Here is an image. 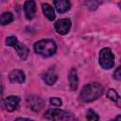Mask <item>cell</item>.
<instances>
[{"instance_id":"cell-1","label":"cell","mask_w":121,"mask_h":121,"mask_svg":"<svg viewBox=\"0 0 121 121\" xmlns=\"http://www.w3.org/2000/svg\"><path fill=\"white\" fill-rule=\"evenodd\" d=\"M103 94V87L97 82H91L83 86L80 91V98L84 102H91L98 97H100Z\"/></svg>"},{"instance_id":"cell-2","label":"cell","mask_w":121,"mask_h":121,"mask_svg":"<svg viewBox=\"0 0 121 121\" xmlns=\"http://www.w3.org/2000/svg\"><path fill=\"white\" fill-rule=\"evenodd\" d=\"M34 50L37 54H39L44 58H48V57L53 56L56 53L57 45L53 40L43 39V40H41V41H38L37 43H35Z\"/></svg>"},{"instance_id":"cell-3","label":"cell","mask_w":121,"mask_h":121,"mask_svg":"<svg viewBox=\"0 0 121 121\" xmlns=\"http://www.w3.org/2000/svg\"><path fill=\"white\" fill-rule=\"evenodd\" d=\"M6 43H7V45L11 46L16 50V52H17V54H18V56L20 57L21 60H26L29 50L25 44H22L15 36L8 37L7 40H6Z\"/></svg>"},{"instance_id":"cell-4","label":"cell","mask_w":121,"mask_h":121,"mask_svg":"<svg viewBox=\"0 0 121 121\" xmlns=\"http://www.w3.org/2000/svg\"><path fill=\"white\" fill-rule=\"evenodd\" d=\"M99 64L103 69H111L114 65V57L108 47L102 48L99 52Z\"/></svg>"},{"instance_id":"cell-5","label":"cell","mask_w":121,"mask_h":121,"mask_svg":"<svg viewBox=\"0 0 121 121\" xmlns=\"http://www.w3.org/2000/svg\"><path fill=\"white\" fill-rule=\"evenodd\" d=\"M43 118L48 120H68V119H71L72 117L70 113H68L63 110L50 109L44 112Z\"/></svg>"},{"instance_id":"cell-6","label":"cell","mask_w":121,"mask_h":121,"mask_svg":"<svg viewBox=\"0 0 121 121\" xmlns=\"http://www.w3.org/2000/svg\"><path fill=\"white\" fill-rule=\"evenodd\" d=\"M54 27H55V30L57 33H59L60 35H65L68 33V31L71 28V21L68 18L58 20L54 24Z\"/></svg>"},{"instance_id":"cell-7","label":"cell","mask_w":121,"mask_h":121,"mask_svg":"<svg viewBox=\"0 0 121 121\" xmlns=\"http://www.w3.org/2000/svg\"><path fill=\"white\" fill-rule=\"evenodd\" d=\"M26 103L34 112H40L43 108V100L38 95H29L26 98Z\"/></svg>"},{"instance_id":"cell-8","label":"cell","mask_w":121,"mask_h":121,"mask_svg":"<svg viewBox=\"0 0 121 121\" xmlns=\"http://www.w3.org/2000/svg\"><path fill=\"white\" fill-rule=\"evenodd\" d=\"M20 103V98L16 95H9L4 99V106L8 112L15 111Z\"/></svg>"},{"instance_id":"cell-9","label":"cell","mask_w":121,"mask_h":121,"mask_svg":"<svg viewBox=\"0 0 121 121\" xmlns=\"http://www.w3.org/2000/svg\"><path fill=\"white\" fill-rule=\"evenodd\" d=\"M36 3L34 0H26V3L24 4V11L26 19L31 20L34 18L36 14Z\"/></svg>"},{"instance_id":"cell-10","label":"cell","mask_w":121,"mask_h":121,"mask_svg":"<svg viewBox=\"0 0 121 121\" xmlns=\"http://www.w3.org/2000/svg\"><path fill=\"white\" fill-rule=\"evenodd\" d=\"M9 78L10 82H12V83H19V84L25 82V80H26V77H25L24 72L19 70V69L12 70L9 73Z\"/></svg>"},{"instance_id":"cell-11","label":"cell","mask_w":121,"mask_h":121,"mask_svg":"<svg viewBox=\"0 0 121 121\" xmlns=\"http://www.w3.org/2000/svg\"><path fill=\"white\" fill-rule=\"evenodd\" d=\"M43 80H44V82H45L46 84H48V85H53V84L57 81V79H58V74H57L55 68H53V67L49 68V69L43 74Z\"/></svg>"},{"instance_id":"cell-12","label":"cell","mask_w":121,"mask_h":121,"mask_svg":"<svg viewBox=\"0 0 121 121\" xmlns=\"http://www.w3.org/2000/svg\"><path fill=\"white\" fill-rule=\"evenodd\" d=\"M54 7L59 13H64L70 9L71 3L69 0H54Z\"/></svg>"},{"instance_id":"cell-13","label":"cell","mask_w":121,"mask_h":121,"mask_svg":"<svg viewBox=\"0 0 121 121\" xmlns=\"http://www.w3.org/2000/svg\"><path fill=\"white\" fill-rule=\"evenodd\" d=\"M78 72L76 68H72L69 72V85L72 91H75L78 88Z\"/></svg>"},{"instance_id":"cell-14","label":"cell","mask_w":121,"mask_h":121,"mask_svg":"<svg viewBox=\"0 0 121 121\" xmlns=\"http://www.w3.org/2000/svg\"><path fill=\"white\" fill-rule=\"evenodd\" d=\"M107 97L110 98L112 101L115 102L117 107L121 108V96H119V95L117 94V92L114 89H109L107 91Z\"/></svg>"},{"instance_id":"cell-15","label":"cell","mask_w":121,"mask_h":121,"mask_svg":"<svg viewBox=\"0 0 121 121\" xmlns=\"http://www.w3.org/2000/svg\"><path fill=\"white\" fill-rule=\"evenodd\" d=\"M42 9H43V14L45 15V17L50 20V21H53L55 19V11H54V9L49 5V4H43L42 6Z\"/></svg>"},{"instance_id":"cell-16","label":"cell","mask_w":121,"mask_h":121,"mask_svg":"<svg viewBox=\"0 0 121 121\" xmlns=\"http://www.w3.org/2000/svg\"><path fill=\"white\" fill-rule=\"evenodd\" d=\"M102 2L103 0H85V5L90 10H95Z\"/></svg>"},{"instance_id":"cell-17","label":"cell","mask_w":121,"mask_h":121,"mask_svg":"<svg viewBox=\"0 0 121 121\" xmlns=\"http://www.w3.org/2000/svg\"><path fill=\"white\" fill-rule=\"evenodd\" d=\"M13 21V15L11 12H4L2 15H1V25L5 26V25H8L9 23H11Z\"/></svg>"},{"instance_id":"cell-18","label":"cell","mask_w":121,"mask_h":121,"mask_svg":"<svg viewBox=\"0 0 121 121\" xmlns=\"http://www.w3.org/2000/svg\"><path fill=\"white\" fill-rule=\"evenodd\" d=\"M86 118H87L88 120H98V118H99V117H98L97 113H96L94 110L90 109V110H88V111H87Z\"/></svg>"},{"instance_id":"cell-19","label":"cell","mask_w":121,"mask_h":121,"mask_svg":"<svg viewBox=\"0 0 121 121\" xmlns=\"http://www.w3.org/2000/svg\"><path fill=\"white\" fill-rule=\"evenodd\" d=\"M50 104L53 106H60L62 104V101L59 97H51L50 98Z\"/></svg>"},{"instance_id":"cell-20","label":"cell","mask_w":121,"mask_h":121,"mask_svg":"<svg viewBox=\"0 0 121 121\" xmlns=\"http://www.w3.org/2000/svg\"><path fill=\"white\" fill-rule=\"evenodd\" d=\"M113 78L116 80H121V66H119L113 73Z\"/></svg>"},{"instance_id":"cell-21","label":"cell","mask_w":121,"mask_h":121,"mask_svg":"<svg viewBox=\"0 0 121 121\" xmlns=\"http://www.w3.org/2000/svg\"><path fill=\"white\" fill-rule=\"evenodd\" d=\"M17 120H31L29 118H23V117H20V118H17Z\"/></svg>"},{"instance_id":"cell-22","label":"cell","mask_w":121,"mask_h":121,"mask_svg":"<svg viewBox=\"0 0 121 121\" xmlns=\"http://www.w3.org/2000/svg\"><path fill=\"white\" fill-rule=\"evenodd\" d=\"M115 120H121V115H118L115 117Z\"/></svg>"},{"instance_id":"cell-23","label":"cell","mask_w":121,"mask_h":121,"mask_svg":"<svg viewBox=\"0 0 121 121\" xmlns=\"http://www.w3.org/2000/svg\"><path fill=\"white\" fill-rule=\"evenodd\" d=\"M118 7H119V8H120V9H121V2H120V3H119V4H118Z\"/></svg>"}]
</instances>
